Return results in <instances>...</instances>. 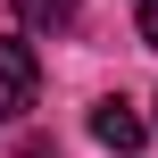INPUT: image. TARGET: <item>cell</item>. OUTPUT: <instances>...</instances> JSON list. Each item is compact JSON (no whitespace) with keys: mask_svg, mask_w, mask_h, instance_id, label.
Returning a JSON list of instances; mask_svg holds the SVG:
<instances>
[{"mask_svg":"<svg viewBox=\"0 0 158 158\" xmlns=\"http://www.w3.org/2000/svg\"><path fill=\"white\" fill-rule=\"evenodd\" d=\"M33 92H42V67H33V42L0 33V117H25V108H33Z\"/></svg>","mask_w":158,"mask_h":158,"instance_id":"6da1fadb","label":"cell"},{"mask_svg":"<svg viewBox=\"0 0 158 158\" xmlns=\"http://www.w3.org/2000/svg\"><path fill=\"white\" fill-rule=\"evenodd\" d=\"M92 133H100L108 150H142V117H133V100H100V108H92Z\"/></svg>","mask_w":158,"mask_h":158,"instance_id":"7a4b0ae2","label":"cell"},{"mask_svg":"<svg viewBox=\"0 0 158 158\" xmlns=\"http://www.w3.org/2000/svg\"><path fill=\"white\" fill-rule=\"evenodd\" d=\"M8 8H17L25 33H67V25L83 17V0H8Z\"/></svg>","mask_w":158,"mask_h":158,"instance_id":"3957f363","label":"cell"},{"mask_svg":"<svg viewBox=\"0 0 158 158\" xmlns=\"http://www.w3.org/2000/svg\"><path fill=\"white\" fill-rule=\"evenodd\" d=\"M142 42L158 50V0H142Z\"/></svg>","mask_w":158,"mask_h":158,"instance_id":"277c9868","label":"cell"}]
</instances>
